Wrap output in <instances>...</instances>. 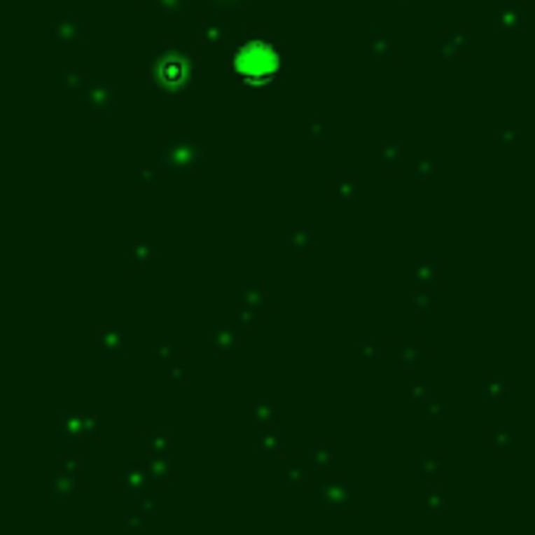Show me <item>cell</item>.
<instances>
[{"instance_id":"obj_1","label":"cell","mask_w":535,"mask_h":535,"mask_svg":"<svg viewBox=\"0 0 535 535\" xmlns=\"http://www.w3.org/2000/svg\"><path fill=\"white\" fill-rule=\"evenodd\" d=\"M235 72L247 85H266L282 72V57L266 41H247L235 50Z\"/></svg>"}]
</instances>
